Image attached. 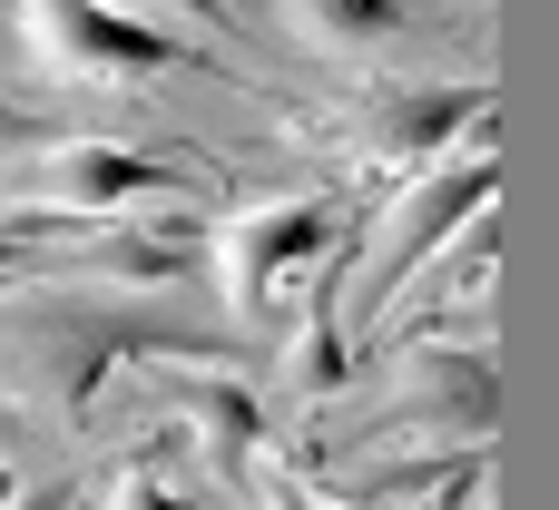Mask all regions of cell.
Wrapping results in <instances>:
<instances>
[{
  "label": "cell",
  "mask_w": 559,
  "mask_h": 510,
  "mask_svg": "<svg viewBox=\"0 0 559 510\" xmlns=\"http://www.w3.org/2000/svg\"><path fill=\"white\" fill-rule=\"evenodd\" d=\"M39 20H49V39H59L69 59H88V69H157V59H177V39H157V29L98 10V0H39Z\"/></svg>",
  "instance_id": "cell-1"
},
{
  "label": "cell",
  "mask_w": 559,
  "mask_h": 510,
  "mask_svg": "<svg viewBox=\"0 0 559 510\" xmlns=\"http://www.w3.org/2000/svg\"><path fill=\"white\" fill-rule=\"evenodd\" d=\"M324 236V206H285V216H265L255 236H246V275H275L285 256H305Z\"/></svg>",
  "instance_id": "cell-2"
},
{
  "label": "cell",
  "mask_w": 559,
  "mask_h": 510,
  "mask_svg": "<svg viewBox=\"0 0 559 510\" xmlns=\"http://www.w3.org/2000/svg\"><path fill=\"white\" fill-rule=\"evenodd\" d=\"M69 187H79V197H118V187H167V177H157V167H128V157H98V147H88V157H69Z\"/></svg>",
  "instance_id": "cell-3"
},
{
  "label": "cell",
  "mask_w": 559,
  "mask_h": 510,
  "mask_svg": "<svg viewBox=\"0 0 559 510\" xmlns=\"http://www.w3.org/2000/svg\"><path fill=\"white\" fill-rule=\"evenodd\" d=\"M187 10H206V0H187Z\"/></svg>",
  "instance_id": "cell-5"
},
{
  "label": "cell",
  "mask_w": 559,
  "mask_h": 510,
  "mask_svg": "<svg viewBox=\"0 0 559 510\" xmlns=\"http://www.w3.org/2000/svg\"><path fill=\"white\" fill-rule=\"evenodd\" d=\"M314 10H324V29H334V39H393V29H403V10H393V0H314Z\"/></svg>",
  "instance_id": "cell-4"
}]
</instances>
